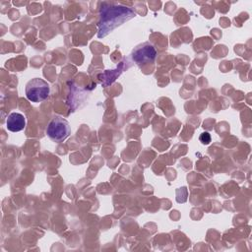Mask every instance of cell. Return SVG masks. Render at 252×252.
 <instances>
[{
  "label": "cell",
  "mask_w": 252,
  "mask_h": 252,
  "mask_svg": "<svg viewBox=\"0 0 252 252\" xmlns=\"http://www.w3.org/2000/svg\"><path fill=\"white\" fill-rule=\"evenodd\" d=\"M70 133L71 128L69 122L61 116H55L52 118L46 128L47 136L56 143L63 142L70 135Z\"/></svg>",
  "instance_id": "cell-3"
},
{
  "label": "cell",
  "mask_w": 252,
  "mask_h": 252,
  "mask_svg": "<svg viewBox=\"0 0 252 252\" xmlns=\"http://www.w3.org/2000/svg\"><path fill=\"white\" fill-rule=\"evenodd\" d=\"M135 12L119 4H109L101 6L100 21L98 24V37L105 36L116 27L135 17Z\"/></svg>",
  "instance_id": "cell-1"
},
{
  "label": "cell",
  "mask_w": 252,
  "mask_h": 252,
  "mask_svg": "<svg viewBox=\"0 0 252 252\" xmlns=\"http://www.w3.org/2000/svg\"><path fill=\"white\" fill-rule=\"evenodd\" d=\"M132 60L139 66L153 62L157 57V50L150 42H143L137 45L131 54Z\"/></svg>",
  "instance_id": "cell-4"
},
{
  "label": "cell",
  "mask_w": 252,
  "mask_h": 252,
  "mask_svg": "<svg viewBox=\"0 0 252 252\" xmlns=\"http://www.w3.org/2000/svg\"><path fill=\"white\" fill-rule=\"evenodd\" d=\"M200 141H201V143L202 144H204V145H208V144H210V142H211V136H210V134L208 133V132H203L201 135H200Z\"/></svg>",
  "instance_id": "cell-6"
},
{
  "label": "cell",
  "mask_w": 252,
  "mask_h": 252,
  "mask_svg": "<svg viewBox=\"0 0 252 252\" xmlns=\"http://www.w3.org/2000/svg\"><path fill=\"white\" fill-rule=\"evenodd\" d=\"M6 126L11 132H19L26 127V118L22 113L12 112L8 115Z\"/></svg>",
  "instance_id": "cell-5"
},
{
  "label": "cell",
  "mask_w": 252,
  "mask_h": 252,
  "mask_svg": "<svg viewBox=\"0 0 252 252\" xmlns=\"http://www.w3.org/2000/svg\"><path fill=\"white\" fill-rule=\"evenodd\" d=\"M50 94V86L40 78H34L26 85V96L32 102L45 100Z\"/></svg>",
  "instance_id": "cell-2"
}]
</instances>
